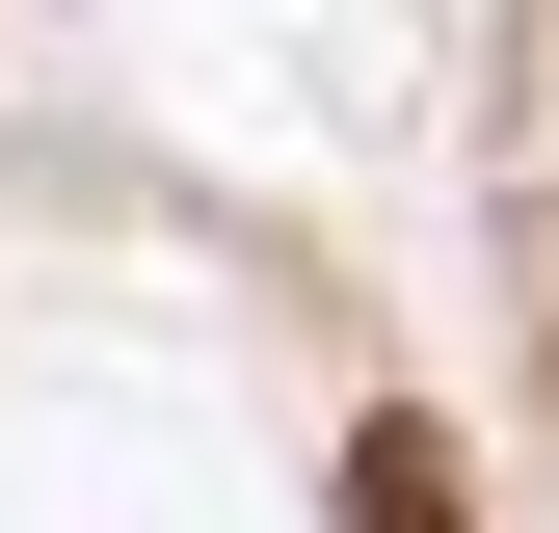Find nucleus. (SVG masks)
<instances>
[{"label":"nucleus","mask_w":559,"mask_h":533,"mask_svg":"<svg viewBox=\"0 0 559 533\" xmlns=\"http://www.w3.org/2000/svg\"><path fill=\"white\" fill-rule=\"evenodd\" d=\"M346 533H479V481H453L427 427H346Z\"/></svg>","instance_id":"nucleus-1"}]
</instances>
